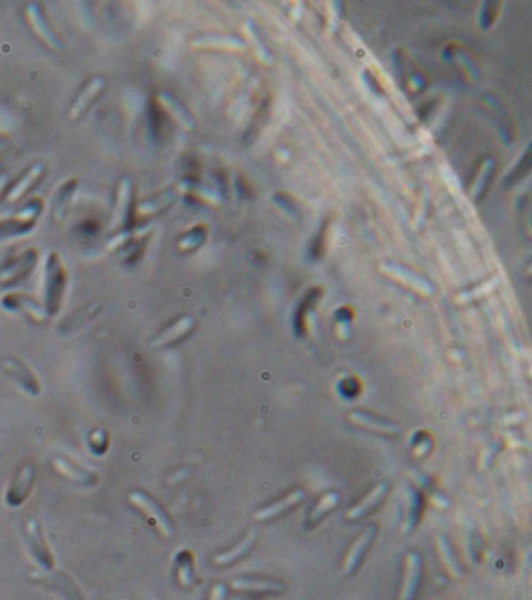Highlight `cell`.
I'll use <instances>...</instances> for the list:
<instances>
[{"label": "cell", "mask_w": 532, "mask_h": 600, "mask_svg": "<svg viewBox=\"0 0 532 600\" xmlns=\"http://www.w3.org/2000/svg\"><path fill=\"white\" fill-rule=\"evenodd\" d=\"M303 497H305V491H303V489L292 491V492H289L288 496L278 499L276 502L258 509V512L255 513V517L258 521L273 519V517H278L280 514L289 512L292 507H296L297 504H300Z\"/></svg>", "instance_id": "e0dca14e"}, {"label": "cell", "mask_w": 532, "mask_h": 600, "mask_svg": "<svg viewBox=\"0 0 532 600\" xmlns=\"http://www.w3.org/2000/svg\"><path fill=\"white\" fill-rule=\"evenodd\" d=\"M258 538V530L256 529H251L247 535H245L237 544L231 549L225 550V552L219 554L214 556V564L216 566H228V564H233L237 560H241L244 555H247L250 552V549L253 547V544L256 542Z\"/></svg>", "instance_id": "ffe728a7"}, {"label": "cell", "mask_w": 532, "mask_h": 600, "mask_svg": "<svg viewBox=\"0 0 532 600\" xmlns=\"http://www.w3.org/2000/svg\"><path fill=\"white\" fill-rule=\"evenodd\" d=\"M436 549H437V554L442 564H444L445 571L449 574V577L453 579H462L464 577V569L461 563L457 561V558L454 555V550L449 546L448 539L444 535H437L436 537Z\"/></svg>", "instance_id": "44dd1931"}, {"label": "cell", "mask_w": 532, "mask_h": 600, "mask_svg": "<svg viewBox=\"0 0 532 600\" xmlns=\"http://www.w3.org/2000/svg\"><path fill=\"white\" fill-rule=\"evenodd\" d=\"M194 328V319L191 316H183L177 322L167 327L165 332H161L157 338L152 341L153 347H167L170 344L179 341Z\"/></svg>", "instance_id": "d6986e66"}, {"label": "cell", "mask_w": 532, "mask_h": 600, "mask_svg": "<svg viewBox=\"0 0 532 600\" xmlns=\"http://www.w3.org/2000/svg\"><path fill=\"white\" fill-rule=\"evenodd\" d=\"M429 449H431V439H429V438L420 439V442L417 444V446L414 447V450H415V455H417V457H423V455H427L428 452H429Z\"/></svg>", "instance_id": "4dcf8cb0"}, {"label": "cell", "mask_w": 532, "mask_h": 600, "mask_svg": "<svg viewBox=\"0 0 532 600\" xmlns=\"http://www.w3.org/2000/svg\"><path fill=\"white\" fill-rule=\"evenodd\" d=\"M26 16H27V21L30 22V27L33 29V31L39 36V39L43 41L46 46L58 51V49L61 47L60 39L55 35V31L51 24H48L43 10H41V6L38 4H30L26 10Z\"/></svg>", "instance_id": "8fae6325"}, {"label": "cell", "mask_w": 532, "mask_h": 600, "mask_svg": "<svg viewBox=\"0 0 532 600\" xmlns=\"http://www.w3.org/2000/svg\"><path fill=\"white\" fill-rule=\"evenodd\" d=\"M387 492H389V483L382 482L380 484H376V487L361 500V502L356 504L355 507H351L348 509L347 519H350V521L363 519L364 516H367L368 513H372L373 509L382 502L384 497L387 496Z\"/></svg>", "instance_id": "5bb4252c"}, {"label": "cell", "mask_w": 532, "mask_h": 600, "mask_svg": "<svg viewBox=\"0 0 532 600\" xmlns=\"http://www.w3.org/2000/svg\"><path fill=\"white\" fill-rule=\"evenodd\" d=\"M175 199V194L174 191H165V193H160L157 195L150 197V199H145L136 207V215L139 218H147V216H153V215H158V213L165 211L169 205L174 202Z\"/></svg>", "instance_id": "603a6c76"}, {"label": "cell", "mask_w": 532, "mask_h": 600, "mask_svg": "<svg viewBox=\"0 0 532 600\" xmlns=\"http://www.w3.org/2000/svg\"><path fill=\"white\" fill-rule=\"evenodd\" d=\"M422 555L415 552V550H411V552L405 556V575L403 583H401L398 600H412L415 597L422 581Z\"/></svg>", "instance_id": "52a82bcc"}, {"label": "cell", "mask_w": 532, "mask_h": 600, "mask_svg": "<svg viewBox=\"0 0 532 600\" xmlns=\"http://www.w3.org/2000/svg\"><path fill=\"white\" fill-rule=\"evenodd\" d=\"M133 182L130 177H124L118 185L116 190V200H114L113 219L111 225L113 230H125L130 222H132V211H133Z\"/></svg>", "instance_id": "3957f363"}, {"label": "cell", "mask_w": 532, "mask_h": 600, "mask_svg": "<svg viewBox=\"0 0 532 600\" xmlns=\"http://www.w3.org/2000/svg\"><path fill=\"white\" fill-rule=\"evenodd\" d=\"M38 263V252L35 249H28L19 253L18 257L6 261V265L0 270V282L4 285L18 283L22 278H26L31 270L35 269Z\"/></svg>", "instance_id": "8992f818"}, {"label": "cell", "mask_w": 532, "mask_h": 600, "mask_svg": "<svg viewBox=\"0 0 532 600\" xmlns=\"http://www.w3.org/2000/svg\"><path fill=\"white\" fill-rule=\"evenodd\" d=\"M77 186H78V180L72 178L68 183H64L58 190V193L55 194L53 219L56 222H61L64 218H66V213L71 207L73 195H75L77 193Z\"/></svg>", "instance_id": "7402d4cb"}, {"label": "cell", "mask_w": 532, "mask_h": 600, "mask_svg": "<svg viewBox=\"0 0 532 600\" xmlns=\"http://www.w3.org/2000/svg\"><path fill=\"white\" fill-rule=\"evenodd\" d=\"M4 305H5V308L11 310V311H18V313L27 315L28 317L35 319L36 322H44L46 317H47L46 308L41 305L39 302L28 298V295H26V294H18V293L8 294L6 298L4 299Z\"/></svg>", "instance_id": "4fadbf2b"}, {"label": "cell", "mask_w": 532, "mask_h": 600, "mask_svg": "<svg viewBox=\"0 0 532 600\" xmlns=\"http://www.w3.org/2000/svg\"><path fill=\"white\" fill-rule=\"evenodd\" d=\"M231 588L242 593H283L284 585L281 581L255 577H239L231 581Z\"/></svg>", "instance_id": "ac0fdd59"}, {"label": "cell", "mask_w": 532, "mask_h": 600, "mask_svg": "<svg viewBox=\"0 0 532 600\" xmlns=\"http://www.w3.org/2000/svg\"><path fill=\"white\" fill-rule=\"evenodd\" d=\"M376 535H378V527H376L375 524H372V525H368L361 535L358 537V539L353 542V546L350 547L345 560H343V568H342L343 574L348 575L356 571L358 566L361 564L363 558L365 556L368 547H370L372 542L375 541Z\"/></svg>", "instance_id": "30bf717a"}, {"label": "cell", "mask_w": 532, "mask_h": 600, "mask_svg": "<svg viewBox=\"0 0 532 600\" xmlns=\"http://www.w3.org/2000/svg\"><path fill=\"white\" fill-rule=\"evenodd\" d=\"M43 210V202L41 199H33L24 207L16 218H10L0 222V238L16 236L28 232L35 225V220Z\"/></svg>", "instance_id": "5b68a950"}, {"label": "cell", "mask_w": 532, "mask_h": 600, "mask_svg": "<svg viewBox=\"0 0 532 600\" xmlns=\"http://www.w3.org/2000/svg\"><path fill=\"white\" fill-rule=\"evenodd\" d=\"M89 447L97 455H102L106 452V447H108V434H106L105 430L102 429H97L94 430L91 434H89Z\"/></svg>", "instance_id": "f1b7e54d"}, {"label": "cell", "mask_w": 532, "mask_h": 600, "mask_svg": "<svg viewBox=\"0 0 532 600\" xmlns=\"http://www.w3.org/2000/svg\"><path fill=\"white\" fill-rule=\"evenodd\" d=\"M66 290V268L58 253H52L46 266V290L44 308L47 315H56L61 307V300Z\"/></svg>", "instance_id": "6da1fadb"}, {"label": "cell", "mask_w": 532, "mask_h": 600, "mask_svg": "<svg viewBox=\"0 0 532 600\" xmlns=\"http://www.w3.org/2000/svg\"><path fill=\"white\" fill-rule=\"evenodd\" d=\"M348 419L353 424L363 427V429L373 430V432L384 433V434H390V437L398 434V432H400L397 424L387 421V419L376 417V416H373L370 413H365V411H361V410L351 411V413L348 415Z\"/></svg>", "instance_id": "9a60e30c"}, {"label": "cell", "mask_w": 532, "mask_h": 600, "mask_svg": "<svg viewBox=\"0 0 532 600\" xmlns=\"http://www.w3.org/2000/svg\"><path fill=\"white\" fill-rule=\"evenodd\" d=\"M128 499H130V502H132V505H135L137 509H141V512L149 517L150 521H153V524L157 525V529L160 530L162 537L170 538L172 535H174V525H172L170 517L165 512V508H162L153 497H150L144 491H133V492H130Z\"/></svg>", "instance_id": "7a4b0ae2"}, {"label": "cell", "mask_w": 532, "mask_h": 600, "mask_svg": "<svg viewBox=\"0 0 532 600\" xmlns=\"http://www.w3.org/2000/svg\"><path fill=\"white\" fill-rule=\"evenodd\" d=\"M53 466H55V469L58 471L61 475L68 477V479H71L73 482L91 484L95 480L91 472L81 469V467L72 464L71 462H68V459H64V458H55Z\"/></svg>", "instance_id": "484cf974"}, {"label": "cell", "mask_w": 532, "mask_h": 600, "mask_svg": "<svg viewBox=\"0 0 532 600\" xmlns=\"http://www.w3.org/2000/svg\"><path fill=\"white\" fill-rule=\"evenodd\" d=\"M226 597H228V588L224 585V583H217V585H214V588L211 589L208 600H226Z\"/></svg>", "instance_id": "f546056e"}, {"label": "cell", "mask_w": 532, "mask_h": 600, "mask_svg": "<svg viewBox=\"0 0 532 600\" xmlns=\"http://www.w3.org/2000/svg\"><path fill=\"white\" fill-rule=\"evenodd\" d=\"M8 182H10V178L5 174V172H0V195L4 194V191L8 188Z\"/></svg>", "instance_id": "1f68e13d"}, {"label": "cell", "mask_w": 532, "mask_h": 600, "mask_svg": "<svg viewBox=\"0 0 532 600\" xmlns=\"http://www.w3.org/2000/svg\"><path fill=\"white\" fill-rule=\"evenodd\" d=\"M4 369L5 372L11 377L13 382L18 385L24 392L28 394V396L36 397L41 392L39 380L24 361L18 358H6L4 361Z\"/></svg>", "instance_id": "9c48e42d"}, {"label": "cell", "mask_w": 532, "mask_h": 600, "mask_svg": "<svg viewBox=\"0 0 532 600\" xmlns=\"http://www.w3.org/2000/svg\"><path fill=\"white\" fill-rule=\"evenodd\" d=\"M44 174V166L41 163H36L31 166L28 171L24 172V174L18 178V182H16L10 190H8L6 194V202H18L19 199H22L24 195H26L31 188H33L41 177Z\"/></svg>", "instance_id": "2e32d148"}, {"label": "cell", "mask_w": 532, "mask_h": 600, "mask_svg": "<svg viewBox=\"0 0 532 600\" xmlns=\"http://www.w3.org/2000/svg\"><path fill=\"white\" fill-rule=\"evenodd\" d=\"M26 541L28 554L41 569L51 571L53 568V555L48 549L46 539L41 533V527L36 519H28L26 524Z\"/></svg>", "instance_id": "277c9868"}, {"label": "cell", "mask_w": 532, "mask_h": 600, "mask_svg": "<svg viewBox=\"0 0 532 600\" xmlns=\"http://www.w3.org/2000/svg\"><path fill=\"white\" fill-rule=\"evenodd\" d=\"M422 514V496L414 488H409L406 491V521H405V532H411Z\"/></svg>", "instance_id": "4316f807"}, {"label": "cell", "mask_w": 532, "mask_h": 600, "mask_svg": "<svg viewBox=\"0 0 532 600\" xmlns=\"http://www.w3.org/2000/svg\"><path fill=\"white\" fill-rule=\"evenodd\" d=\"M33 482H35L33 466L24 464L19 469V472L14 475L11 484L6 489V496H5L6 504L13 508L26 504V500L28 499L31 492V488H33Z\"/></svg>", "instance_id": "ba28073f"}, {"label": "cell", "mask_w": 532, "mask_h": 600, "mask_svg": "<svg viewBox=\"0 0 532 600\" xmlns=\"http://www.w3.org/2000/svg\"><path fill=\"white\" fill-rule=\"evenodd\" d=\"M175 569L179 585L189 588L194 583V555L189 550H179L175 555Z\"/></svg>", "instance_id": "cb8c5ba5"}, {"label": "cell", "mask_w": 532, "mask_h": 600, "mask_svg": "<svg viewBox=\"0 0 532 600\" xmlns=\"http://www.w3.org/2000/svg\"><path fill=\"white\" fill-rule=\"evenodd\" d=\"M100 308H102L100 302H93L91 305H85L78 311H73L66 320H63L61 328L64 332H68V330H75V328L78 327H83L88 320H91L94 316L99 315Z\"/></svg>", "instance_id": "d4e9b609"}, {"label": "cell", "mask_w": 532, "mask_h": 600, "mask_svg": "<svg viewBox=\"0 0 532 600\" xmlns=\"http://www.w3.org/2000/svg\"><path fill=\"white\" fill-rule=\"evenodd\" d=\"M340 502V496L335 491L331 492H326V494L318 500L315 504V507L313 508V512L309 514V524H317L318 521H322L323 517L328 514L333 508H335Z\"/></svg>", "instance_id": "83f0119b"}, {"label": "cell", "mask_w": 532, "mask_h": 600, "mask_svg": "<svg viewBox=\"0 0 532 600\" xmlns=\"http://www.w3.org/2000/svg\"><path fill=\"white\" fill-rule=\"evenodd\" d=\"M0 171H2V163H0Z\"/></svg>", "instance_id": "d6a6232c"}, {"label": "cell", "mask_w": 532, "mask_h": 600, "mask_svg": "<svg viewBox=\"0 0 532 600\" xmlns=\"http://www.w3.org/2000/svg\"><path fill=\"white\" fill-rule=\"evenodd\" d=\"M103 89L105 80L102 77H93L91 80H88L73 98L71 105V118L75 119L83 116L88 108H91L93 103L97 101V97L103 93Z\"/></svg>", "instance_id": "7c38bea8"}]
</instances>
